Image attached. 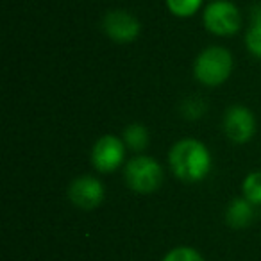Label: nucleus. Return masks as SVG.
Masks as SVG:
<instances>
[{
	"instance_id": "f257e3e1",
	"label": "nucleus",
	"mask_w": 261,
	"mask_h": 261,
	"mask_svg": "<svg viewBox=\"0 0 261 261\" xmlns=\"http://www.w3.org/2000/svg\"><path fill=\"white\" fill-rule=\"evenodd\" d=\"M170 168L185 182H199L207 177L211 170V154L202 142L195 138L179 140L168 152Z\"/></svg>"
},
{
	"instance_id": "f03ea898",
	"label": "nucleus",
	"mask_w": 261,
	"mask_h": 261,
	"mask_svg": "<svg viewBox=\"0 0 261 261\" xmlns=\"http://www.w3.org/2000/svg\"><path fill=\"white\" fill-rule=\"evenodd\" d=\"M232 72V54L224 47H207L197 56L193 73L204 86H220Z\"/></svg>"
},
{
	"instance_id": "7ed1b4c3",
	"label": "nucleus",
	"mask_w": 261,
	"mask_h": 261,
	"mask_svg": "<svg viewBox=\"0 0 261 261\" xmlns=\"http://www.w3.org/2000/svg\"><path fill=\"white\" fill-rule=\"evenodd\" d=\"M125 182L136 193H152L163 182V168L154 158L136 156L125 165Z\"/></svg>"
},
{
	"instance_id": "20e7f679",
	"label": "nucleus",
	"mask_w": 261,
	"mask_h": 261,
	"mask_svg": "<svg viewBox=\"0 0 261 261\" xmlns=\"http://www.w3.org/2000/svg\"><path fill=\"white\" fill-rule=\"evenodd\" d=\"M204 27L215 36H232L242 27L238 8L227 0H215L204 9Z\"/></svg>"
},
{
	"instance_id": "39448f33",
	"label": "nucleus",
	"mask_w": 261,
	"mask_h": 261,
	"mask_svg": "<svg viewBox=\"0 0 261 261\" xmlns=\"http://www.w3.org/2000/svg\"><path fill=\"white\" fill-rule=\"evenodd\" d=\"M125 150L127 145L123 140L116 138L113 135H106L98 138L91 150V163L95 170L100 174H111L118 170L122 163L125 161Z\"/></svg>"
},
{
	"instance_id": "423d86ee",
	"label": "nucleus",
	"mask_w": 261,
	"mask_h": 261,
	"mask_svg": "<svg viewBox=\"0 0 261 261\" xmlns=\"http://www.w3.org/2000/svg\"><path fill=\"white\" fill-rule=\"evenodd\" d=\"M106 195L104 185L100 179L93 175H81L73 179L68 186V199L72 200L73 206L81 210H95L102 204Z\"/></svg>"
},
{
	"instance_id": "0eeeda50",
	"label": "nucleus",
	"mask_w": 261,
	"mask_h": 261,
	"mask_svg": "<svg viewBox=\"0 0 261 261\" xmlns=\"http://www.w3.org/2000/svg\"><path fill=\"white\" fill-rule=\"evenodd\" d=\"M104 31L113 41L116 43H130L140 36V20L135 15H130L129 11H123V9H115V11H109L104 16Z\"/></svg>"
},
{
	"instance_id": "6e6552de",
	"label": "nucleus",
	"mask_w": 261,
	"mask_h": 261,
	"mask_svg": "<svg viewBox=\"0 0 261 261\" xmlns=\"http://www.w3.org/2000/svg\"><path fill=\"white\" fill-rule=\"evenodd\" d=\"M224 130L231 142L247 143L256 133V118L243 106H232L224 115Z\"/></svg>"
},
{
	"instance_id": "1a4fd4ad",
	"label": "nucleus",
	"mask_w": 261,
	"mask_h": 261,
	"mask_svg": "<svg viewBox=\"0 0 261 261\" xmlns=\"http://www.w3.org/2000/svg\"><path fill=\"white\" fill-rule=\"evenodd\" d=\"M254 204L249 202L245 197H238L229 204L227 211H225V222L231 225L232 229H243L252 222L254 218Z\"/></svg>"
},
{
	"instance_id": "9d476101",
	"label": "nucleus",
	"mask_w": 261,
	"mask_h": 261,
	"mask_svg": "<svg viewBox=\"0 0 261 261\" xmlns=\"http://www.w3.org/2000/svg\"><path fill=\"white\" fill-rule=\"evenodd\" d=\"M245 45L254 58L261 59V4L250 13V25L245 33Z\"/></svg>"
},
{
	"instance_id": "9b49d317",
	"label": "nucleus",
	"mask_w": 261,
	"mask_h": 261,
	"mask_svg": "<svg viewBox=\"0 0 261 261\" xmlns=\"http://www.w3.org/2000/svg\"><path fill=\"white\" fill-rule=\"evenodd\" d=\"M123 143L127 145V149L130 150H143L147 149V145H149V130H147L145 125H140V123H133V125L125 127V130H123Z\"/></svg>"
},
{
	"instance_id": "f8f14e48",
	"label": "nucleus",
	"mask_w": 261,
	"mask_h": 261,
	"mask_svg": "<svg viewBox=\"0 0 261 261\" xmlns=\"http://www.w3.org/2000/svg\"><path fill=\"white\" fill-rule=\"evenodd\" d=\"M242 192L249 202L261 206V172H250L242 182Z\"/></svg>"
},
{
	"instance_id": "ddd939ff",
	"label": "nucleus",
	"mask_w": 261,
	"mask_h": 261,
	"mask_svg": "<svg viewBox=\"0 0 261 261\" xmlns=\"http://www.w3.org/2000/svg\"><path fill=\"white\" fill-rule=\"evenodd\" d=\"M202 6V0H167L168 11L179 18H190Z\"/></svg>"
},
{
	"instance_id": "4468645a",
	"label": "nucleus",
	"mask_w": 261,
	"mask_h": 261,
	"mask_svg": "<svg viewBox=\"0 0 261 261\" xmlns=\"http://www.w3.org/2000/svg\"><path fill=\"white\" fill-rule=\"evenodd\" d=\"M161 261H204L199 250L192 249V247H175L170 252L165 254Z\"/></svg>"
},
{
	"instance_id": "2eb2a0df",
	"label": "nucleus",
	"mask_w": 261,
	"mask_h": 261,
	"mask_svg": "<svg viewBox=\"0 0 261 261\" xmlns=\"http://www.w3.org/2000/svg\"><path fill=\"white\" fill-rule=\"evenodd\" d=\"M204 111H206V106H204V102L200 100V98H188V100H185V104H182V113H185V118H199V116L204 115Z\"/></svg>"
}]
</instances>
